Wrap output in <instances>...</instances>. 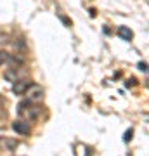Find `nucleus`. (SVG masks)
Here are the masks:
<instances>
[{
  "label": "nucleus",
  "mask_w": 149,
  "mask_h": 156,
  "mask_svg": "<svg viewBox=\"0 0 149 156\" xmlns=\"http://www.w3.org/2000/svg\"><path fill=\"white\" fill-rule=\"evenodd\" d=\"M40 113H42V106L35 104L33 101L30 99L19 102V106H17V115L24 120H35V118L40 116Z\"/></svg>",
  "instance_id": "1"
},
{
  "label": "nucleus",
  "mask_w": 149,
  "mask_h": 156,
  "mask_svg": "<svg viewBox=\"0 0 149 156\" xmlns=\"http://www.w3.org/2000/svg\"><path fill=\"white\" fill-rule=\"evenodd\" d=\"M31 85H33L31 80H17L16 83L12 85V92H14L16 95H23L31 89Z\"/></svg>",
  "instance_id": "2"
},
{
  "label": "nucleus",
  "mask_w": 149,
  "mask_h": 156,
  "mask_svg": "<svg viewBox=\"0 0 149 156\" xmlns=\"http://www.w3.org/2000/svg\"><path fill=\"white\" fill-rule=\"evenodd\" d=\"M17 147V140L11 137H0V151H14Z\"/></svg>",
  "instance_id": "3"
},
{
  "label": "nucleus",
  "mask_w": 149,
  "mask_h": 156,
  "mask_svg": "<svg viewBox=\"0 0 149 156\" xmlns=\"http://www.w3.org/2000/svg\"><path fill=\"white\" fill-rule=\"evenodd\" d=\"M12 128H14V132H17V134H21V135H28V134H30V123L21 122V120L12 123Z\"/></svg>",
  "instance_id": "4"
},
{
  "label": "nucleus",
  "mask_w": 149,
  "mask_h": 156,
  "mask_svg": "<svg viewBox=\"0 0 149 156\" xmlns=\"http://www.w3.org/2000/svg\"><path fill=\"white\" fill-rule=\"evenodd\" d=\"M31 90H33V92H31V94H30V92H28V99L30 101H38V99H42V97H44V89H42V87H38V85H31Z\"/></svg>",
  "instance_id": "5"
},
{
  "label": "nucleus",
  "mask_w": 149,
  "mask_h": 156,
  "mask_svg": "<svg viewBox=\"0 0 149 156\" xmlns=\"http://www.w3.org/2000/svg\"><path fill=\"white\" fill-rule=\"evenodd\" d=\"M118 35H120L123 40H127V42H130V40L133 38V31L130 28H127V26H120V28H118Z\"/></svg>",
  "instance_id": "6"
},
{
  "label": "nucleus",
  "mask_w": 149,
  "mask_h": 156,
  "mask_svg": "<svg viewBox=\"0 0 149 156\" xmlns=\"http://www.w3.org/2000/svg\"><path fill=\"white\" fill-rule=\"evenodd\" d=\"M4 76H5V80H9V82H17L19 73L16 71V68H12V69H9V71L4 73Z\"/></svg>",
  "instance_id": "7"
},
{
  "label": "nucleus",
  "mask_w": 149,
  "mask_h": 156,
  "mask_svg": "<svg viewBox=\"0 0 149 156\" xmlns=\"http://www.w3.org/2000/svg\"><path fill=\"white\" fill-rule=\"evenodd\" d=\"M9 61V54L4 52V50H0V64H4V62Z\"/></svg>",
  "instance_id": "8"
},
{
  "label": "nucleus",
  "mask_w": 149,
  "mask_h": 156,
  "mask_svg": "<svg viewBox=\"0 0 149 156\" xmlns=\"http://www.w3.org/2000/svg\"><path fill=\"white\" fill-rule=\"evenodd\" d=\"M132 135H133V130L130 128L128 132H125V137H123V140H125V142H130V140H132Z\"/></svg>",
  "instance_id": "9"
},
{
  "label": "nucleus",
  "mask_w": 149,
  "mask_h": 156,
  "mask_svg": "<svg viewBox=\"0 0 149 156\" xmlns=\"http://www.w3.org/2000/svg\"><path fill=\"white\" fill-rule=\"evenodd\" d=\"M0 118H5V111H4V108L0 104Z\"/></svg>",
  "instance_id": "10"
},
{
  "label": "nucleus",
  "mask_w": 149,
  "mask_h": 156,
  "mask_svg": "<svg viewBox=\"0 0 149 156\" xmlns=\"http://www.w3.org/2000/svg\"><path fill=\"white\" fill-rule=\"evenodd\" d=\"M139 68H140V69H144V71H147V69H149V68L146 66V64H139Z\"/></svg>",
  "instance_id": "11"
}]
</instances>
